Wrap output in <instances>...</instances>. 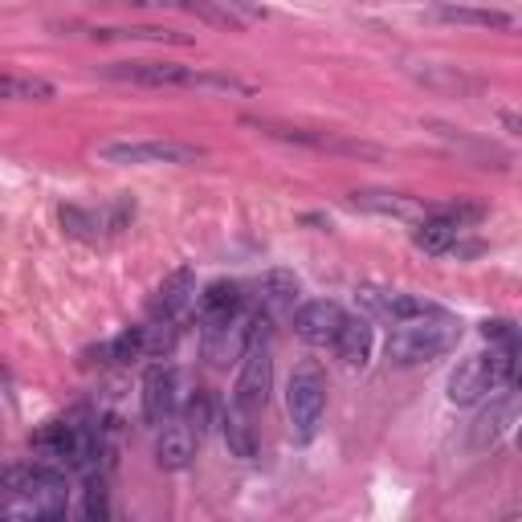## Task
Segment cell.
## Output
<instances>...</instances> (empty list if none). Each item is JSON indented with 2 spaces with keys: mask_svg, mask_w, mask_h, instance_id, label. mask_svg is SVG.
Returning a JSON list of instances; mask_svg holds the SVG:
<instances>
[{
  "mask_svg": "<svg viewBox=\"0 0 522 522\" xmlns=\"http://www.w3.org/2000/svg\"><path fill=\"white\" fill-rule=\"evenodd\" d=\"M498 384H494V372H490V355H469L461 359L453 376H449V400L453 404H478L482 396H490Z\"/></svg>",
  "mask_w": 522,
  "mask_h": 522,
  "instance_id": "cell-8",
  "label": "cell"
},
{
  "mask_svg": "<svg viewBox=\"0 0 522 522\" xmlns=\"http://www.w3.org/2000/svg\"><path fill=\"white\" fill-rule=\"evenodd\" d=\"M0 514H25V518H62L66 514V478L49 465H25L0 482Z\"/></svg>",
  "mask_w": 522,
  "mask_h": 522,
  "instance_id": "cell-1",
  "label": "cell"
},
{
  "mask_svg": "<svg viewBox=\"0 0 522 522\" xmlns=\"http://www.w3.org/2000/svg\"><path fill=\"white\" fill-rule=\"evenodd\" d=\"M192 294H196L192 270H176V274H168L160 286H155V294H151V302H147V315H151L155 323H172L180 310L192 302Z\"/></svg>",
  "mask_w": 522,
  "mask_h": 522,
  "instance_id": "cell-13",
  "label": "cell"
},
{
  "mask_svg": "<svg viewBox=\"0 0 522 522\" xmlns=\"http://www.w3.org/2000/svg\"><path fill=\"white\" fill-rule=\"evenodd\" d=\"M482 335H486V339H494V343H506V339H514V327H510L506 319H494V323H486V327H482Z\"/></svg>",
  "mask_w": 522,
  "mask_h": 522,
  "instance_id": "cell-27",
  "label": "cell"
},
{
  "mask_svg": "<svg viewBox=\"0 0 522 522\" xmlns=\"http://www.w3.org/2000/svg\"><path fill=\"white\" fill-rule=\"evenodd\" d=\"M225 445H229V453L233 457H257V441H253V429H249V421H245V412L241 408H233L229 416H225Z\"/></svg>",
  "mask_w": 522,
  "mask_h": 522,
  "instance_id": "cell-23",
  "label": "cell"
},
{
  "mask_svg": "<svg viewBox=\"0 0 522 522\" xmlns=\"http://www.w3.org/2000/svg\"><path fill=\"white\" fill-rule=\"evenodd\" d=\"M298 294H302V286H298V278L290 270H270V274L257 278V306H261V315H266L270 323L290 315Z\"/></svg>",
  "mask_w": 522,
  "mask_h": 522,
  "instance_id": "cell-12",
  "label": "cell"
},
{
  "mask_svg": "<svg viewBox=\"0 0 522 522\" xmlns=\"http://www.w3.org/2000/svg\"><path fill=\"white\" fill-rule=\"evenodd\" d=\"M54 98V82L29 74H0V102H45Z\"/></svg>",
  "mask_w": 522,
  "mask_h": 522,
  "instance_id": "cell-19",
  "label": "cell"
},
{
  "mask_svg": "<svg viewBox=\"0 0 522 522\" xmlns=\"http://www.w3.org/2000/svg\"><path fill=\"white\" fill-rule=\"evenodd\" d=\"M343 319V306L331 302V298H315V302H306L298 315H294V335L302 343H315V347H327L335 327Z\"/></svg>",
  "mask_w": 522,
  "mask_h": 522,
  "instance_id": "cell-11",
  "label": "cell"
},
{
  "mask_svg": "<svg viewBox=\"0 0 522 522\" xmlns=\"http://www.w3.org/2000/svg\"><path fill=\"white\" fill-rule=\"evenodd\" d=\"M98 155L107 164H196L204 147L180 139H115L102 143Z\"/></svg>",
  "mask_w": 522,
  "mask_h": 522,
  "instance_id": "cell-6",
  "label": "cell"
},
{
  "mask_svg": "<svg viewBox=\"0 0 522 522\" xmlns=\"http://www.w3.org/2000/svg\"><path fill=\"white\" fill-rule=\"evenodd\" d=\"M184 425H188L196 437H204L208 425H217V400H213V392H196V396L188 400V408H184Z\"/></svg>",
  "mask_w": 522,
  "mask_h": 522,
  "instance_id": "cell-24",
  "label": "cell"
},
{
  "mask_svg": "<svg viewBox=\"0 0 522 522\" xmlns=\"http://www.w3.org/2000/svg\"><path fill=\"white\" fill-rule=\"evenodd\" d=\"M249 343V319L245 315H233L225 323H204V335H200V347H204V359L217 363V368H225V363L241 359Z\"/></svg>",
  "mask_w": 522,
  "mask_h": 522,
  "instance_id": "cell-7",
  "label": "cell"
},
{
  "mask_svg": "<svg viewBox=\"0 0 522 522\" xmlns=\"http://www.w3.org/2000/svg\"><path fill=\"white\" fill-rule=\"evenodd\" d=\"M286 412H290V433L294 441H310L319 433V421L327 412V380L319 363H298L290 388H286Z\"/></svg>",
  "mask_w": 522,
  "mask_h": 522,
  "instance_id": "cell-5",
  "label": "cell"
},
{
  "mask_svg": "<svg viewBox=\"0 0 522 522\" xmlns=\"http://www.w3.org/2000/svg\"><path fill=\"white\" fill-rule=\"evenodd\" d=\"M359 302L372 310V315L388 319V323H408V319H425V315H437V306L416 298V294H396V290H359Z\"/></svg>",
  "mask_w": 522,
  "mask_h": 522,
  "instance_id": "cell-9",
  "label": "cell"
},
{
  "mask_svg": "<svg viewBox=\"0 0 522 522\" xmlns=\"http://www.w3.org/2000/svg\"><path fill=\"white\" fill-rule=\"evenodd\" d=\"M461 229H465V225H461L457 217H449V213H437V217H425L421 225H416L412 241H416V249H425V253L441 257V253H449V249L457 245Z\"/></svg>",
  "mask_w": 522,
  "mask_h": 522,
  "instance_id": "cell-17",
  "label": "cell"
},
{
  "mask_svg": "<svg viewBox=\"0 0 522 522\" xmlns=\"http://www.w3.org/2000/svg\"><path fill=\"white\" fill-rule=\"evenodd\" d=\"M274 388V351H270V319L266 315H253L249 319V343L241 351V376L233 384V408L261 412L270 400Z\"/></svg>",
  "mask_w": 522,
  "mask_h": 522,
  "instance_id": "cell-2",
  "label": "cell"
},
{
  "mask_svg": "<svg viewBox=\"0 0 522 522\" xmlns=\"http://www.w3.org/2000/svg\"><path fill=\"white\" fill-rule=\"evenodd\" d=\"M270 135H282L290 143H306V147H319V151H339V155H380V147L372 143H355V139H339V135H323V131H302V127H274L266 123Z\"/></svg>",
  "mask_w": 522,
  "mask_h": 522,
  "instance_id": "cell-16",
  "label": "cell"
},
{
  "mask_svg": "<svg viewBox=\"0 0 522 522\" xmlns=\"http://www.w3.org/2000/svg\"><path fill=\"white\" fill-rule=\"evenodd\" d=\"M331 347H335V355L347 363V368H363L368 355H372V327H368V319L343 315L335 335H331Z\"/></svg>",
  "mask_w": 522,
  "mask_h": 522,
  "instance_id": "cell-15",
  "label": "cell"
},
{
  "mask_svg": "<svg viewBox=\"0 0 522 522\" xmlns=\"http://www.w3.org/2000/svg\"><path fill=\"white\" fill-rule=\"evenodd\" d=\"M241 315V286L237 282H213L200 294V319L204 323H225Z\"/></svg>",
  "mask_w": 522,
  "mask_h": 522,
  "instance_id": "cell-18",
  "label": "cell"
},
{
  "mask_svg": "<svg viewBox=\"0 0 522 522\" xmlns=\"http://www.w3.org/2000/svg\"><path fill=\"white\" fill-rule=\"evenodd\" d=\"M510 421H514V396H506V400L490 404V412H482V416H478V425H474V445H478V449L494 445V441L506 433V425H510Z\"/></svg>",
  "mask_w": 522,
  "mask_h": 522,
  "instance_id": "cell-22",
  "label": "cell"
},
{
  "mask_svg": "<svg viewBox=\"0 0 522 522\" xmlns=\"http://www.w3.org/2000/svg\"><path fill=\"white\" fill-rule=\"evenodd\" d=\"M400 331H392L388 339V363L396 368H416V363H429V359H441L453 343H457V323L449 315H425V319H408V323H396Z\"/></svg>",
  "mask_w": 522,
  "mask_h": 522,
  "instance_id": "cell-3",
  "label": "cell"
},
{
  "mask_svg": "<svg viewBox=\"0 0 522 522\" xmlns=\"http://www.w3.org/2000/svg\"><path fill=\"white\" fill-rule=\"evenodd\" d=\"M107 514H111V502H107V482L90 474V482H86V518H98V522H102Z\"/></svg>",
  "mask_w": 522,
  "mask_h": 522,
  "instance_id": "cell-26",
  "label": "cell"
},
{
  "mask_svg": "<svg viewBox=\"0 0 522 522\" xmlns=\"http://www.w3.org/2000/svg\"><path fill=\"white\" fill-rule=\"evenodd\" d=\"M433 13L441 21L453 25H482V29H514L510 13H494V9H465V5H433Z\"/></svg>",
  "mask_w": 522,
  "mask_h": 522,
  "instance_id": "cell-21",
  "label": "cell"
},
{
  "mask_svg": "<svg viewBox=\"0 0 522 522\" xmlns=\"http://www.w3.org/2000/svg\"><path fill=\"white\" fill-rule=\"evenodd\" d=\"M355 204L368 208V213H384V217H421L425 213L412 196H400V192H355Z\"/></svg>",
  "mask_w": 522,
  "mask_h": 522,
  "instance_id": "cell-20",
  "label": "cell"
},
{
  "mask_svg": "<svg viewBox=\"0 0 522 522\" xmlns=\"http://www.w3.org/2000/svg\"><path fill=\"white\" fill-rule=\"evenodd\" d=\"M115 82H131V86H204V90H245L237 78H221V74H204L180 62H115L102 70Z\"/></svg>",
  "mask_w": 522,
  "mask_h": 522,
  "instance_id": "cell-4",
  "label": "cell"
},
{
  "mask_svg": "<svg viewBox=\"0 0 522 522\" xmlns=\"http://www.w3.org/2000/svg\"><path fill=\"white\" fill-rule=\"evenodd\" d=\"M160 429V437H155V465L160 469H184V465H192V457H196V433L184 425V421H168L164 425H155Z\"/></svg>",
  "mask_w": 522,
  "mask_h": 522,
  "instance_id": "cell-14",
  "label": "cell"
},
{
  "mask_svg": "<svg viewBox=\"0 0 522 522\" xmlns=\"http://www.w3.org/2000/svg\"><path fill=\"white\" fill-rule=\"evenodd\" d=\"M94 37H131V41H172V45H192V37L176 33V29H98Z\"/></svg>",
  "mask_w": 522,
  "mask_h": 522,
  "instance_id": "cell-25",
  "label": "cell"
},
{
  "mask_svg": "<svg viewBox=\"0 0 522 522\" xmlns=\"http://www.w3.org/2000/svg\"><path fill=\"white\" fill-rule=\"evenodd\" d=\"M176 372L164 368V363H155V368H147L143 376V416L147 425H164L168 416H176Z\"/></svg>",
  "mask_w": 522,
  "mask_h": 522,
  "instance_id": "cell-10",
  "label": "cell"
}]
</instances>
